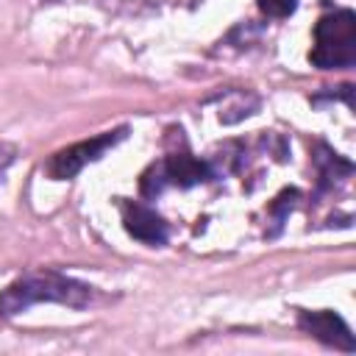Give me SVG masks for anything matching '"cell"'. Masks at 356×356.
<instances>
[{
    "label": "cell",
    "instance_id": "cell-5",
    "mask_svg": "<svg viewBox=\"0 0 356 356\" xmlns=\"http://www.w3.org/2000/svg\"><path fill=\"white\" fill-rule=\"evenodd\" d=\"M298 325L306 334H312L314 339L325 342V345H334V348L348 350V353L356 350V339H353L348 323L334 312H300L298 314Z\"/></svg>",
    "mask_w": 356,
    "mask_h": 356
},
{
    "label": "cell",
    "instance_id": "cell-10",
    "mask_svg": "<svg viewBox=\"0 0 356 356\" xmlns=\"http://www.w3.org/2000/svg\"><path fill=\"white\" fill-rule=\"evenodd\" d=\"M11 161H14V147L6 145V142H0V181H3V172L8 170Z\"/></svg>",
    "mask_w": 356,
    "mask_h": 356
},
{
    "label": "cell",
    "instance_id": "cell-6",
    "mask_svg": "<svg viewBox=\"0 0 356 356\" xmlns=\"http://www.w3.org/2000/svg\"><path fill=\"white\" fill-rule=\"evenodd\" d=\"M120 211H122L125 231L134 239H139L145 245H164L167 242V222L150 206L136 203V200H120Z\"/></svg>",
    "mask_w": 356,
    "mask_h": 356
},
{
    "label": "cell",
    "instance_id": "cell-1",
    "mask_svg": "<svg viewBox=\"0 0 356 356\" xmlns=\"http://www.w3.org/2000/svg\"><path fill=\"white\" fill-rule=\"evenodd\" d=\"M42 300L61 303L70 309H83L92 300V286L70 275H61L56 270L25 273L0 292V317H14Z\"/></svg>",
    "mask_w": 356,
    "mask_h": 356
},
{
    "label": "cell",
    "instance_id": "cell-4",
    "mask_svg": "<svg viewBox=\"0 0 356 356\" xmlns=\"http://www.w3.org/2000/svg\"><path fill=\"white\" fill-rule=\"evenodd\" d=\"M128 134V128H117V131H106L100 136H92V139H83V142H75L70 147H61L58 153L50 156L47 161V175L56 178V181H67L72 175H78L89 161H97L108 147H114L117 142H122Z\"/></svg>",
    "mask_w": 356,
    "mask_h": 356
},
{
    "label": "cell",
    "instance_id": "cell-7",
    "mask_svg": "<svg viewBox=\"0 0 356 356\" xmlns=\"http://www.w3.org/2000/svg\"><path fill=\"white\" fill-rule=\"evenodd\" d=\"M314 153H317V156H314V164H317L320 189L331 186V184H334V178H345V175H350V172H353V164H350L348 159H342L339 153L328 150L325 145H317V150H314Z\"/></svg>",
    "mask_w": 356,
    "mask_h": 356
},
{
    "label": "cell",
    "instance_id": "cell-2",
    "mask_svg": "<svg viewBox=\"0 0 356 356\" xmlns=\"http://www.w3.org/2000/svg\"><path fill=\"white\" fill-rule=\"evenodd\" d=\"M309 61L320 70H348L356 64V14L350 8L317 19Z\"/></svg>",
    "mask_w": 356,
    "mask_h": 356
},
{
    "label": "cell",
    "instance_id": "cell-8",
    "mask_svg": "<svg viewBox=\"0 0 356 356\" xmlns=\"http://www.w3.org/2000/svg\"><path fill=\"white\" fill-rule=\"evenodd\" d=\"M300 0H259V11L273 17V19H284L298 8Z\"/></svg>",
    "mask_w": 356,
    "mask_h": 356
},
{
    "label": "cell",
    "instance_id": "cell-3",
    "mask_svg": "<svg viewBox=\"0 0 356 356\" xmlns=\"http://www.w3.org/2000/svg\"><path fill=\"white\" fill-rule=\"evenodd\" d=\"M209 178H214L211 164L195 159L186 147H181V150L167 153L161 161L150 164L142 172V178H139V189H142L145 197H156L170 184L172 186H181V189H189V186H195L200 181H209Z\"/></svg>",
    "mask_w": 356,
    "mask_h": 356
},
{
    "label": "cell",
    "instance_id": "cell-11",
    "mask_svg": "<svg viewBox=\"0 0 356 356\" xmlns=\"http://www.w3.org/2000/svg\"><path fill=\"white\" fill-rule=\"evenodd\" d=\"M50 3H56V0H50Z\"/></svg>",
    "mask_w": 356,
    "mask_h": 356
},
{
    "label": "cell",
    "instance_id": "cell-9",
    "mask_svg": "<svg viewBox=\"0 0 356 356\" xmlns=\"http://www.w3.org/2000/svg\"><path fill=\"white\" fill-rule=\"evenodd\" d=\"M298 197H300V192H298V189H284V192H281V195L273 200L270 211L275 214V225H281V222H284V217H286V209H292Z\"/></svg>",
    "mask_w": 356,
    "mask_h": 356
}]
</instances>
